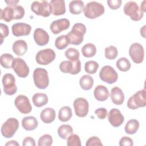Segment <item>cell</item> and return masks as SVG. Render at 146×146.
Segmentation results:
<instances>
[{
  "label": "cell",
  "mask_w": 146,
  "mask_h": 146,
  "mask_svg": "<svg viewBox=\"0 0 146 146\" xmlns=\"http://www.w3.org/2000/svg\"><path fill=\"white\" fill-rule=\"evenodd\" d=\"M84 2L80 0L72 1L69 4L70 12L74 15L80 14L84 9Z\"/></svg>",
  "instance_id": "obj_28"
},
{
  "label": "cell",
  "mask_w": 146,
  "mask_h": 146,
  "mask_svg": "<svg viewBox=\"0 0 146 146\" xmlns=\"http://www.w3.org/2000/svg\"><path fill=\"white\" fill-rule=\"evenodd\" d=\"M122 1L121 0H108L107 4L108 7L112 10H116L119 9L121 5Z\"/></svg>",
  "instance_id": "obj_44"
},
{
  "label": "cell",
  "mask_w": 146,
  "mask_h": 146,
  "mask_svg": "<svg viewBox=\"0 0 146 146\" xmlns=\"http://www.w3.org/2000/svg\"><path fill=\"white\" fill-rule=\"evenodd\" d=\"M55 56V52L52 49L46 48L41 50L37 52L35 59L39 64L47 65L54 61Z\"/></svg>",
  "instance_id": "obj_9"
},
{
  "label": "cell",
  "mask_w": 146,
  "mask_h": 146,
  "mask_svg": "<svg viewBox=\"0 0 146 146\" xmlns=\"http://www.w3.org/2000/svg\"><path fill=\"white\" fill-rule=\"evenodd\" d=\"M5 3H7L8 6L14 7L17 6V4L19 3V1L18 0H10V1H5Z\"/></svg>",
  "instance_id": "obj_48"
},
{
  "label": "cell",
  "mask_w": 146,
  "mask_h": 146,
  "mask_svg": "<svg viewBox=\"0 0 146 146\" xmlns=\"http://www.w3.org/2000/svg\"><path fill=\"white\" fill-rule=\"evenodd\" d=\"M34 105L37 107H41L46 105L48 101V96L44 93H36L32 98Z\"/></svg>",
  "instance_id": "obj_27"
},
{
  "label": "cell",
  "mask_w": 146,
  "mask_h": 146,
  "mask_svg": "<svg viewBox=\"0 0 146 146\" xmlns=\"http://www.w3.org/2000/svg\"><path fill=\"white\" fill-rule=\"evenodd\" d=\"M84 16L89 19H95L104 13V7L103 5L95 1L88 2L83 9Z\"/></svg>",
  "instance_id": "obj_3"
},
{
  "label": "cell",
  "mask_w": 146,
  "mask_h": 146,
  "mask_svg": "<svg viewBox=\"0 0 146 146\" xmlns=\"http://www.w3.org/2000/svg\"><path fill=\"white\" fill-rule=\"evenodd\" d=\"M99 77L103 82L108 84H112L117 80L118 75L112 67L107 65L103 67L100 70Z\"/></svg>",
  "instance_id": "obj_10"
},
{
  "label": "cell",
  "mask_w": 146,
  "mask_h": 146,
  "mask_svg": "<svg viewBox=\"0 0 146 146\" xmlns=\"http://www.w3.org/2000/svg\"><path fill=\"white\" fill-rule=\"evenodd\" d=\"M22 125L26 131H33L38 125V122L36 119L32 116H26L22 120Z\"/></svg>",
  "instance_id": "obj_25"
},
{
  "label": "cell",
  "mask_w": 146,
  "mask_h": 146,
  "mask_svg": "<svg viewBox=\"0 0 146 146\" xmlns=\"http://www.w3.org/2000/svg\"><path fill=\"white\" fill-rule=\"evenodd\" d=\"M105 56L107 59L110 60L115 59L117 56V49L115 46H110L105 48L104 51Z\"/></svg>",
  "instance_id": "obj_39"
},
{
  "label": "cell",
  "mask_w": 146,
  "mask_h": 146,
  "mask_svg": "<svg viewBox=\"0 0 146 146\" xmlns=\"http://www.w3.org/2000/svg\"><path fill=\"white\" fill-rule=\"evenodd\" d=\"M35 140L31 137H25L22 142V145L23 146H35Z\"/></svg>",
  "instance_id": "obj_47"
},
{
  "label": "cell",
  "mask_w": 146,
  "mask_h": 146,
  "mask_svg": "<svg viewBox=\"0 0 146 146\" xmlns=\"http://www.w3.org/2000/svg\"><path fill=\"white\" fill-rule=\"evenodd\" d=\"M83 55L86 58H91L95 56L96 52V46L92 43H87L82 48Z\"/></svg>",
  "instance_id": "obj_32"
},
{
  "label": "cell",
  "mask_w": 146,
  "mask_h": 146,
  "mask_svg": "<svg viewBox=\"0 0 146 146\" xmlns=\"http://www.w3.org/2000/svg\"><path fill=\"white\" fill-rule=\"evenodd\" d=\"M53 142L52 137L48 134H45L42 136L38 140V146H50Z\"/></svg>",
  "instance_id": "obj_40"
},
{
  "label": "cell",
  "mask_w": 146,
  "mask_h": 146,
  "mask_svg": "<svg viewBox=\"0 0 146 146\" xmlns=\"http://www.w3.org/2000/svg\"><path fill=\"white\" fill-rule=\"evenodd\" d=\"M14 104L18 111L23 114L29 113L32 110V106L29 98L23 95H19L16 97Z\"/></svg>",
  "instance_id": "obj_16"
},
{
  "label": "cell",
  "mask_w": 146,
  "mask_h": 146,
  "mask_svg": "<svg viewBox=\"0 0 146 146\" xmlns=\"http://www.w3.org/2000/svg\"><path fill=\"white\" fill-rule=\"evenodd\" d=\"M72 133L73 129L72 127L68 124L61 125L58 129V134L59 136L63 139H67Z\"/></svg>",
  "instance_id": "obj_33"
},
{
  "label": "cell",
  "mask_w": 146,
  "mask_h": 146,
  "mask_svg": "<svg viewBox=\"0 0 146 146\" xmlns=\"http://www.w3.org/2000/svg\"><path fill=\"white\" fill-rule=\"evenodd\" d=\"M0 30H1V43L2 44L3 41V38L8 36L9 34V30L8 26L3 23H0Z\"/></svg>",
  "instance_id": "obj_43"
},
{
  "label": "cell",
  "mask_w": 146,
  "mask_h": 146,
  "mask_svg": "<svg viewBox=\"0 0 146 146\" xmlns=\"http://www.w3.org/2000/svg\"><path fill=\"white\" fill-rule=\"evenodd\" d=\"M0 19L9 22L13 19H21L25 15V9L22 6H17L14 7L7 6L0 10Z\"/></svg>",
  "instance_id": "obj_1"
},
{
  "label": "cell",
  "mask_w": 146,
  "mask_h": 146,
  "mask_svg": "<svg viewBox=\"0 0 146 146\" xmlns=\"http://www.w3.org/2000/svg\"><path fill=\"white\" fill-rule=\"evenodd\" d=\"M145 26H144L143 27L141 28L140 29V34L143 38H145Z\"/></svg>",
  "instance_id": "obj_50"
},
{
  "label": "cell",
  "mask_w": 146,
  "mask_h": 146,
  "mask_svg": "<svg viewBox=\"0 0 146 146\" xmlns=\"http://www.w3.org/2000/svg\"><path fill=\"white\" fill-rule=\"evenodd\" d=\"M139 122L136 119H131L127 121L125 126V132L129 135L135 134L139 129Z\"/></svg>",
  "instance_id": "obj_30"
},
{
  "label": "cell",
  "mask_w": 146,
  "mask_h": 146,
  "mask_svg": "<svg viewBox=\"0 0 146 146\" xmlns=\"http://www.w3.org/2000/svg\"><path fill=\"white\" fill-rule=\"evenodd\" d=\"M69 44L67 35H62L56 38L55 41V46L59 50H63Z\"/></svg>",
  "instance_id": "obj_36"
},
{
  "label": "cell",
  "mask_w": 146,
  "mask_h": 146,
  "mask_svg": "<svg viewBox=\"0 0 146 146\" xmlns=\"http://www.w3.org/2000/svg\"><path fill=\"white\" fill-rule=\"evenodd\" d=\"M72 116L71 108L68 106H64L62 107L59 111L58 118L62 122L68 121Z\"/></svg>",
  "instance_id": "obj_29"
},
{
  "label": "cell",
  "mask_w": 146,
  "mask_h": 146,
  "mask_svg": "<svg viewBox=\"0 0 146 146\" xmlns=\"http://www.w3.org/2000/svg\"><path fill=\"white\" fill-rule=\"evenodd\" d=\"M129 55L135 63L143 62L144 58V50L143 46L139 43H132L129 49Z\"/></svg>",
  "instance_id": "obj_13"
},
{
  "label": "cell",
  "mask_w": 146,
  "mask_h": 146,
  "mask_svg": "<svg viewBox=\"0 0 146 146\" xmlns=\"http://www.w3.org/2000/svg\"><path fill=\"white\" fill-rule=\"evenodd\" d=\"M31 9L36 15L44 17H49L51 13L50 4L47 1L33 2L31 5Z\"/></svg>",
  "instance_id": "obj_8"
},
{
  "label": "cell",
  "mask_w": 146,
  "mask_h": 146,
  "mask_svg": "<svg viewBox=\"0 0 146 146\" xmlns=\"http://www.w3.org/2000/svg\"><path fill=\"white\" fill-rule=\"evenodd\" d=\"M95 113L100 119H104L107 116V110L105 108H99L95 111Z\"/></svg>",
  "instance_id": "obj_45"
},
{
  "label": "cell",
  "mask_w": 146,
  "mask_h": 146,
  "mask_svg": "<svg viewBox=\"0 0 146 146\" xmlns=\"http://www.w3.org/2000/svg\"><path fill=\"white\" fill-rule=\"evenodd\" d=\"M12 68L16 74L20 78H25L29 74V67L26 62L21 58H16L14 59Z\"/></svg>",
  "instance_id": "obj_14"
},
{
  "label": "cell",
  "mask_w": 146,
  "mask_h": 146,
  "mask_svg": "<svg viewBox=\"0 0 146 146\" xmlns=\"http://www.w3.org/2000/svg\"><path fill=\"white\" fill-rule=\"evenodd\" d=\"M33 79L35 86L39 89H45L49 84L47 71L43 68H36L33 72Z\"/></svg>",
  "instance_id": "obj_4"
},
{
  "label": "cell",
  "mask_w": 146,
  "mask_h": 146,
  "mask_svg": "<svg viewBox=\"0 0 146 146\" xmlns=\"http://www.w3.org/2000/svg\"><path fill=\"white\" fill-rule=\"evenodd\" d=\"M6 146H8V145H13V146H19V144L18 143H17V141L15 140H11L9 141V142L6 143L5 144Z\"/></svg>",
  "instance_id": "obj_49"
},
{
  "label": "cell",
  "mask_w": 146,
  "mask_h": 146,
  "mask_svg": "<svg viewBox=\"0 0 146 146\" xmlns=\"http://www.w3.org/2000/svg\"><path fill=\"white\" fill-rule=\"evenodd\" d=\"M33 37L35 42L40 46H43L48 43L50 36L43 29H36L34 32Z\"/></svg>",
  "instance_id": "obj_20"
},
{
  "label": "cell",
  "mask_w": 146,
  "mask_h": 146,
  "mask_svg": "<svg viewBox=\"0 0 146 146\" xmlns=\"http://www.w3.org/2000/svg\"><path fill=\"white\" fill-rule=\"evenodd\" d=\"M145 1H143V2L141 3V9L140 10L143 12L144 13L145 11Z\"/></svg>",
  "instance_id": "obj_51"
},
{
  "label": "cell",
  "mask_w": 146,
  "mask_h": 146,
  "mask_svg": "<svg viewBox=\"0 0 146 146\" xmlns=\"http://www.w3.org/2000/svg\"><path fill=\"white\" fill-rule=\"evenodd\" d=\"M13 51L18 56H23L27 51L28 47L24 40H17L13 44Z\"/></svg>",
  "instance_id": "obj_26"
},
{
  "label": "cell",
  "mask_w": 146,
  "mask_h": 146,
  "mask_svg": "<svg viewBox=\"0 0 146 146\" xmlns=\"http://www.w3.org/2000/svg\"><path fill=\"white\" fill-rule=\"evenodd\" d=\"M67 145L68 146H81V141L79 136L76 134H71L67 137Z\"/></svg>",
  "instance_id": "obj_41"
},
{
  "label": "cell",
  "mask_w": 146,
  "mask_h": 146,
  "mask_svg": "<svg viewBox=\"0 0 146 146\" xmlns=\"http://www.w3.org/2000/svg\"><path fill=\"white\" fill-rule=\"evenodd\" d=\"M55 117V111L52 108H46L42 111L40 114V119L43 123L46 124H49L54 121Z\"/></svg>",
  "instance_id": "obj_24"
},
{
  "label": "cell",
  "mask_w": 146,
  "mask_h": 146,
  "mask_svg": "<svg viewBox=\"0 0 146 146\" xmlns=\"http://www.w3.org/2000/svg\"><path fill=\"white\" fill-rule=\"evenodd\" d=\"M60 70L64 73H69L71 75H76L81 71V62L79 60L76 61L64 60L59 64Z\"/></svg>",
  "instance_id": "obj_11"
},
{
  "label": "cell",
  "mask_w": 146,
  "mask_h": 146,
  "mask_svg": "<svg viewBox=\"0 0 146 146\" xmlns=\"http://www.w3.org/2000/svg\"><path fill=\"white\" fill-rule=\"evenodd\" d=\"M94 95L97 100L104 102L108 98L110 93L108 88L106 86L98 85L95 87L94 91Z\"/></svg>",
  "instance_id": "obj_23"
},
{
  "label": "cell",
  "mask_w": 146,
  "mask_h": 146,
  "mask_svg": "<svg viewBox=\"0 0 146 146\" xmlns=\"http://www.w3.org/2000/svg\"><path fill=\"white\" fill-rule=\"evenodd\" d=\"M13 34L17 37L27 36L30 34L31 27L30 25L25 23L18 22L13 25L11 27Z\"/></svg>",
  "instance_id": "obj_17"
},
{
  "label": "cell",
  "mask_w": 146,
  "mask_h": 146,
  "mask_svg": "<svg viewBox=\"0 0 146 146\" xmlns=\"http://www.w3.org/2000/svg\"><path fill=\"white\" fill-rule=\"evenodd\" d=\"M99 68V64L94 60H89L85 63L84 70L89 74H94Z\"/></svg>",
  "instance_id": "obj_38"
},
{
  "label": "cell",
  "mask_w": 146,
  "mask_h": 146,
  "mask_svg": "<svg viewBox=\"0 0 146 146\" xmlns=\"http://www.w3.org/2000/svg\"><path fill=\"white\" fill-rule=\"evenodd\" d=\"M133 145V140L131 138L127 137V136H124L122 137L119 141V145L120 146H131Z\"/></svg>",
  "instance_id": "obj_46"
},
{
  "label": "cell",
  "mask_w": 146,
  "mask_h": 146,
  "mask_svg": "<svg viewBox=\"0 0 146 146\" xmlns=\"http://www.w3.org/2000/svg\"><path fill=\"white\" fill-rule=\"evenodd\" d=\"M2 84L4 93L7 95H13L17 91L15 79L11 74H6L2 78Z\"/></svg>",
  "instance_id": "obj_12"
},
{
  "label": "cell",
  "mask_w": 146,
  "mask_h": 146,
  "mask_svg": "<svg viewBox=\"0 0 146 146\" xmlns=\"http://www.w3.org/2000/svg\"><path fill=\"white\" fill-rule=\"evenodd\" d=\"M70 26V21L66 18H62L54 21L50 25V29L53 34H58L68 29Z\"/></svg>",
  "instance_id": "obj_19"
},
{
  "label": "cell",
  "mask_w": 146,
  "mask_h": 146,
  "mask_svg": "<svg viewBox=\"0 0 146 146\" xmlns=\"http://www.w3.org/2000/svg\"><path fill=\"white\" fill-rule=\"evenodd\" d=\"M86 146H95V145H103L100 139L97 136H92L90 137L86 141Z\"/></svg>",
  "instance_id": "obj_42"
},
{
  "label": "cell",
  "mask_w": 146,
  "mask_h": 146,
  "mask_svg": "<svg viewBox=\"0 0 146 146\" xmlns=\"http://www.w3.org/2000/svg\"><path fill=\"white\" fill-rule=\"evenodd\" d=\"M51 13L54 15H62L66 13L65 2L63 0H51L50 2Z\"/></svg>",
  "instance_id": "obj_21"
},
{
  "label": "cell",
  "mask_w": 146,
  "mask_h": 146,
  "mask_svg": "<svg viewBox=\"0 0 146 146\" xmlns=\"http://www.w3.org/2000/svg\"><path fill=\"white\" fill-rule=\"evenodd\" d=\"M14 59L15 58L13 57V56L10 54H3L0 57L1 64L5 68H10L12 67L13 62Z\"/></svg>",
  "instance_id": "obj_34"
},
{
  "label": "cell",
  "mask_w": 146,
  "mask_h": 146,
  "mask_svg": "<svg viewBox=\"0 0 146 146\" xmlns=\"http://www.w3.org/2000/svg\"><path fill=\"white\" fill-rule=\"evenodd\" d=\"M86 33V26L81 23L74 25L71 30L67 34L69 44L73 45H79L82 43L84 35Z\"/></svg>",
  "instance_id": "obj_2"
},
{
  "label": "cell",
  "mask_w": 146,
  "mask_h": 146,
  "mask_svg": "<svg viewBox=\"0 0 146 146\" xmlns=\"http://www.w3.org/2000/svg\"><path fill=\"white\" fill-rule=\"evenodd\" d=\"M110 96L112 102L116 105H121L124 100V94L122 90L118 87H114L111 90Z\"/></svg>",
  "instance_id": "obj_22"
},
{
  "label": "cell",
  "mask_w": 146,
  "mask_h": 146,
  "mask_svg": "<svg viewBox=\"0 0 146 146\" xmlns=\"http://www.w3.org/2000/svg\"><path fill=\"white\" fill-rule=\"evenodd\" d=\"M65 56L66 57L69 59L70 61H76L79 60L80 54L78 50L74 48H68L65 51Z\"/></svg>",
  "instance_id": "obj_37"
},
{
  "label": "cell",
  "mask_w": 146,
  "mask_h": 146,
  "mask_svg": "<svg viewBox=\"0 0 146 146\" xmlns=\"http://www.w3.org/2000/svg\"><path fill=\"white\" fill-rule=\"evenodd\" d=\"M146 106L145 90H139L133 96H131L127 102V107L132 110H136L139 107H144Z\"/></svg>",
  "instance_id": "obj_6"
},
{
  "label": "cell",
  "mask_w": 146,
  "mask_h": 146,
  "mask_svg": "<svg viewBox=\"0 0 146 146\" xmlns=\"http://www.w3.org/2000/svg\"><path fill=\"white\" fill-rule=\"evenodd\" d=\"M131 66V64L129 60L124 57L119 58L116 62V67L121 71L125 72L128 71Z\"/></svg>",
  "instance_id": "obj_35"
},
{
  "label": "cell",
  "mask_w": 146,
  "mask_h": 146,
  "mask_svg": "<svg viewBox=\"0 0 146 146\" xmlns=\"http://www.w3.org/2000/svg\"><path fill=\"white\" fill-rule=\"evenodd\" d=\"M18 120L13 117L8 119L1 127V133L6 138L12 137L19 128Z\"/></svg>",
  "instance_id": "obj_7"
},
{
  "label": "cell",
  "mask_w": 146,
  "mask_h": 146,
  "mask_svg": "<svg viewBox=\"0 0 146 146\" xmlns=\"http://www.w3.org/2000/svg\"><path fill=\"white\" fill-rule=\"evenodd\" d=\"M79 84L83 90L86 91L90 90L93 86L94 79L91 76L84 75L80 78L79 80Z\"/></svg>",
  "instance_id": "obj_31"
},
{
  "label": "cell",
  "mask_w": 146,
  "mask_h": 146,
  "mask_svg": "<svg viewBox=\"0 0 146 146\" xmlns=\"http://www.w3.org/2000/svg\"><path fill=\"white\" fill-rule=\"evenodd\" d=\"M73 105L76 116L84 117L87 115L89 110V104L86 99L78 98L74 100Z\"/></svg>",
  "instance_id": "obj_15"
},
{
  "label": "cell",
  "mask_w": 146,
  "mask_h": 146,
  "mask_svg": "<svg viewBox=\"0 0 146 146\" xmlns=\"http://www.w3.org/2000/svg\"><path fill=\"white\" fill-rule=\"evenodd\" d=\"M124 12L126 15L130 17L131 19L134 21L141 20L143 16L144 13L140 10L137 4L134 1H129L124 6Z\"/></svg>",
  "instance_id": "obj_5"
},
{
  "label": "cell",
  "mask_w": 146,
  "mask_h": 146,
  "mask_svg": "<svg viewBox=\"0 0 146 146\" xmlns=\"http://www.w3.org/2000/svg\"><path fill=\"white\" fill-rule=\"evenodd\" d=\"M110 123L114 127L120 126L124 121V117L120 110L117 108L111 109L108 114Z\"/></svg>",
  "instance_id": "obj_18"
}]
</instances>
